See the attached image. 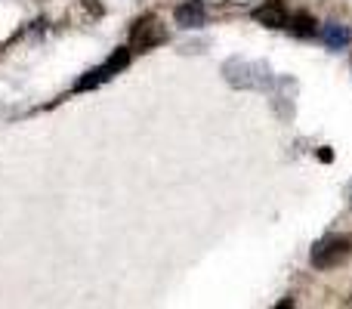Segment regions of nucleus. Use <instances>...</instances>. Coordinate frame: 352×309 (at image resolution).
Listing matches in <instances>:
<instances>
[{"label": "nucleus", "instance_id": "6e6552de", "mask_svg": "<svg viewBox=\"0 0 352 309\" xmlns=\"http://www.w3.org/2000/svg\"><path fill=\"white\" fill-rule=\"evenodd\" d=\"M272 309H297V300H294V297H285V300H278V303H275Z\"/></svg>", "mask_w": 352, "mask_h": 309}, {"label": "nucleus", "instance_id": "423d86ee", "mask_svg": "<svg viewBox=\"0 0 352 309\" xmlns=\"http://www.w3.org/2000/svg\"><path fill=\"white\" fill-rule=\"evenodd\" d=\"M322 41L328 43L331 50H343V47H349L352 31L346 28V25H340V22H328L322 28Z\"/></svg>", "mask_w": 352, "mask_h": 309}, {"label": "nucleus", "instance_id": "f03ea898", "mask_svg": "<svg viewBox=\"0 0 352 309\" xmlns=\"http://www.w3.org/2000/svg\"><path fill=\"white\" fill-rule=\"evenodd\" d=\"M130 53H133V50L118 47L115 53H111V59H105L99 68H93V72H87L80 81H74V93L93 90V87H99V84H105V81H111L118 72H124V68L130 65Z\"/></svg>", "mask_w": 352, "mask_h": 309}, {"label": "nucleus", "instance_id": "7ed1b4c3", "mask_svg": "<svg viewBox=\"0 0 352 309\" xmlns=\"http://www.w3.org/2000/svg\"><path fill=\"white\" fill-rule=\"evenodd\" d=\"M164 41H167V31L158 16H142V19H136L133 28H130V43H133V50H152Z\"/></svg>", "mask_w": 352, "mask_h": 309}, {"label": "nucleus", "instance_id": "20e7f679", "mask_svg": "<svg viewBox=\"0 0 352 309\" xmlns=\"http://www.w3.org/2000/svg\"><path fill=\"white\" fill-rule=\"evenodd\" d=\"M254 19L260 25H266V28H287L291 12H287L285 0H263V3L254 10Z\"/></svg>", "mask_w": 352, "mask_h": 309}, {"label": "nucleus", "instance_id": "0eeeda50", "mask_svg": "<svg viewBox=\"0 0 352 309\" xmlns=\"http://www.w3.org/2000/svg\"><path fill=\"white\" fill-rule=\"evenodd\" d=\"M316 19L309 16V12H294L291 16V22H287V28H291V34H297V37H312L316 34Z\"/></svg>", "mask_w": 352, "mask_h": 309}, {"label": "nucleus", "instance_id": "39448f33", "mask_svg": "<svg viewBox=\"0 0 352 309\" xmlns=\"http://www.w3.org/2000/svg\"><path fill=\"white\" fill-rule=\"evenodd\" d=\"M173 19L182 28H201L207 22V6L201 0H186V3H179L173 10Z\"/></svg>", "mask_w": 352, "mask_h": 309}, {"label": "nucleus", "instance_id": "f257e3e1", "mask_svg": "<svg viewBox=\"0 0 352 309\" xmlns=\"http://www.w3.org/2000/svg\"><path fill=\"white\" fill-rule=\"evenodd\" d=\"M352 254V238L349 235H324L322 242H316L309 254V263L316 269H334L340 263H346Z\"/></svg>", "mask_w": 352, "mask_h": 309}]
</instances>
